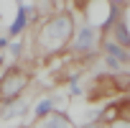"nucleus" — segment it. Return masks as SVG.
I'll use <instances>...</instances> for the list:
<instances>
[{
	"label": "nucleus",
	"mask_w": 130,
	"mask_h": 128,
	"mask_svg": "<svg viewBox=\"0 0 130 128\" xmlns=\"http://www.w3.org/2000/svg\"><path fill=\"white\" fill-rule=\"evenodd\" d=\"M77 36V28H74V18L72 13H56L54 18H48L41 28H38V36H36V44H38V51L41 54H56L67 46L69 41H74Z\"/></svg>",
	"instance_id": "obj_1"
},
{
	"label": "nucleus",
	"mask_w": 130,
	"mask_h": 128,
	"mask_svg": "<svg viewBox=\"0 0 130 128\" xmlns=\"http://www.w3.org/2000/svg\"><path fill=\"white\" fill-rule=\"evenodd\" d=\"M31 82V74L21 67H8L3 72V77H0V103L8 105L13 100H21L26 87Z\"/></svg>",
	"instance_id": "obj_2"
},
{
	"label": "nucleus",
	"mask_w": 130,
	"mask_h": 128,
	"mask_svg": "<svg viewBox=\"0 0 130 128\" xmlns=\"http://www.w3.org/2000/svg\"><path fill=\"white\" fill-rule=\"evenodd\" d=\"M97 41H100V31L92 28V26H87V28L77 31V36H74V49L84 54V51H92V49L97 46Z\"/></svg>",
	"instance_id": "obj_3"
},
{
	"label": "nucleus",
	"mask_w": 130,
	"mask_h": 128,
	"mask_svg": "<svg viewBox=\"0 0 130 128\" xmlns=\"http://www.w3.org/2000/svg\"><path fill=\"white\" fill-rule=\"evenodd\" d=\"M28 108H31V100H26V97H21V100H13V103L3 105V120L21 118V115H26V113H28Z\"/></svg>",
	"instance_id": "obj_4"
},
{
	"label": "nucleus",
	"mask_w": 130,
	"mask_h": 128,
	"mask_svg": "<svg viewBox=\"0 0 130 128\" xmlns=\"http://www.w3.org/2000/svg\"><path fill=\"white\" fill-rule=\"evenodd\" d=\"M41 128H74V123H72V118H69L67 113L54 110L51 115H46V118L41 120Z\"/></svg>",
	"instance_id": "obj_5"
},
{
	"label": "nucleus",
	"mask_w": 130,
	"mask_h": 128,
	"mask_svg": "<svg viewBox=\"0 0 130 128\" xmlns=\"http://www.w3.org/2000/svg\"><path fill=\"white\" fill-rule=\"evenodd\" d=\"M112 36H115V44L117 46H122V49H130V31H127V23L120 18L115 26H112V31H110Z\"/></svg>",
	"instance_id": "obj_6"
},
{
	"label": "nucleus",
	"mask_w": 130,
	"mask_h": 128,
	"mask_svg": "<svg viewBox=\"0 0 130 128\" xmlns=\"http://www.w3.org/2000/svg\"><path fill=\"white\" fill-rule=\"evenodd\" d=\"M31 10H33V8H28V5H23V3L18 5V18H15V23L8 28V36H18V33L26 28V21H28V13H31Z\"/></svg>",
	"instance_id": "obj_7"
},
{
	"label": "nucleus",
	"mask_w": 130,
	"mask_h": 128,
	"mask_svg": "<svg viewBox=\"0 0 130 128\" xmlns=\"http://www.w3.org/2000/svg\"><path fill=\"white\" fill-rule=\"evenodd\" d=\"M105 51H107V56H110V59H115V61H120V64H127V61H130L127 49L117 46L115 41H105Z\"/></svg>",
	"instance_id": "obj_8"
},
{
	"label": "nucleus",
	"mask_w": 130,
	"mask_h": 128,
	"mask_svg": "<svg viewBox=\"0 0 130 128\" xmlns=\"http://www.w3.org/2000/svg\"><path fill=\"white\" fill-rule=\"evenodd\" d=\"M51 113H54V100H51V97H46V100H41V103L36 105V118H38V120H43V118L51 115Z\"/></svg>",
	"instance_id": "obj_9"
},
{
	"label": "nucleus",
	"mask_w": 130,
	"mask_h": 128,
	"mask_svg": "<svg viewBox=\"0 0 130 128\" xmlns=\"http://www.w3.org/2000/svg\"><path fill=\"white\" fill-rule=\"evenodd\" d=\"M117 118L130 120V97H125V100H120V103H117Z\"/></svg>",
	"instance_id": "obj_10"
},
{
	"label": "nucleus",
	"mask_w": 130,
	"mask_h": 128,
	"mask_svg": "<svg viewBox=\"0 0 130 128\" xmlns=\"http://www.w3.org/2000/svg\"><path fill=\"white\" fill-rule=\"evenodd\" d=\"M107 128H130V120H122V118H115L112 123H107Z\"/></svg>",
	"instance_id": "obj_11"
},
{
	"label": "nucleus",
	"mask_w": 130,
	"mask_h": 128,
	"mask_svg": "<svg viewBox=\"0 0 130 128\" xmlns=\"http://www.w3.org/2000/svg\"><path fill=\"white\" fill-rule=\"evenodd\" d=\"M8 51H10L13 56H21V51H23V46H21V44H8Z\"/></svg>",
	"instance_id": "obj_12"
},
{
	"label": "nucleus",
	"mask_w": 130,
	"mask_h": 128,
	"mask_svg": "<svg viewBox=\"0 0 130 128\" xmlns=\"http://www.w3.org/2000/svg\"><path fill=\"white\" fill-rule=\"evenodd\" d=\"M105 61H107V67H112V69L120 67V61H115V59H110V56H105Z\"/></svg>",
	"instance_id": "obj_13"
},
{
	"label": "nucleus",
	"mask_w": 130,
	"mask_h": 128,
	"mask_svg": "<svg viewBox=\"0 0 130 128\" xmlns=\"http://www.w3.org/2000/svg\"><path fill=\"white\" fill-rule=\"evenodd\" d=\"M79 128H105L102 123H84V125H79Z\"/></svg>",
	"instance_id": "obj_14"
},
{
	"label": "nucleus",
	"mask_w": 130,
	"mask_h": 128,
	"mask_svg": "<svg viewBox=\"0 0 130 128\" xmlns=\"http://www.w3.org/2000/svg\"><path fill=\"white\" fill-rule=\"evenodd\" d=\"M127 87H130V85H127Z\"/></svg>",
	"instance_id": "obj_15"
}]
</instances>
